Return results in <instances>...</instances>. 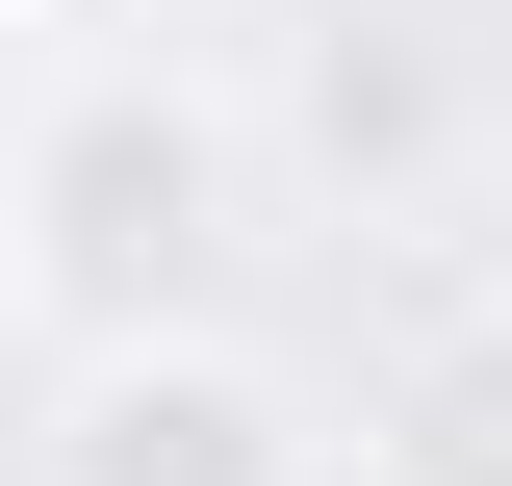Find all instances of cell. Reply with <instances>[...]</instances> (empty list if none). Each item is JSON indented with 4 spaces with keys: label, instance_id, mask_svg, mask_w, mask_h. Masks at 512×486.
<instances>
[{
    "label": "cell",
    "instance_id": "6da1fadb",
    "mask_svg": "<svg viewBox=\"0 0 512 486\" xmlns=\"http://www.w3.org/2000/svg\"><path fill=\"white\" fill-rule=\"evenodd\" d=\"M0 231H26V307H77V359L103 333H205V282L256 231V154H231L205 77H77L0 154Z\"/></svg>",
    "mask_w": 512,
    "mask_h": 486
},
{
    "label": "cell",
    "instance_id": "277c9868",
    "mask_svg": "<svg viewBox=\"0 0 512 486\" xmlns=\"http://www.w3.org/2000/svg\"><path fill=\"white\" fill-rule=\"evenodd\" d=\"M0 307H26V231H0Z\"/></svg>",
    "mask_w": 512,
    "mask_h": 486
},
{
    "label": "cell",
    "instance_id": "3957f363",
    "mask_svg": "<svg viewBox=\"0 0 512 486\" xmlns=\"http://www.w3.org/2000/svg\"><path fill=\"white\" fill-rule=\"evenodd\" d=\"M359 486H512V307H461V333H410V359H384Z\"/></svg>",
    "mask_w": 512,
    "mask_h": 486
},
{
    "label": "cell",
    "instance_id": "5b68a950",
    "mask_svg": "<svg viewBox=\"0 0 512 486\" xmlns=\"http://www.w3.org/2000/svg\"><path fill=\"white\" fill-rule=\"evenodd\" d=\"M0 26H26V0H0Z\"/></svg>",
    "mask_w": 512,
    "mask_h": 486
},
{
    "label": "cell",
    "instance_id": "7a4b0ae2",
    "mask_svg": "<svg viewBox=\"0 0 512 486\" xmlns=\"http://www.w3.org/2000/svg\"><path fill=\"white\" fill-rule=\"evenodd\" d=\"M26 486H308V410L231 359V333H103L26 435Z\"/></svg>",
    "mask_w": 512,
    "mask_h": 486
}]
</instances>
